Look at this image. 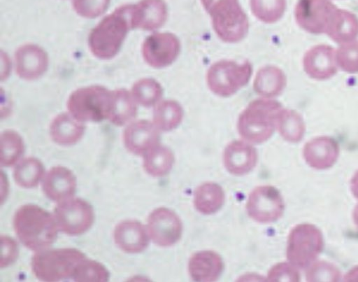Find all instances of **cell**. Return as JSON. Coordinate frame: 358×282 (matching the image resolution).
Segmentation results:
<instances>
[{"instance_id":"29","label":"cell","mask_w":358,"mask_h":282,"mask_svg":"<svg viewBox=\"0 0 358 282\" xmlns=\"http://www.w3.org/2000/svg\"><path fill=\"white\" fill-rule=\"evenodd\" d=\"M174 163V155L167 147L157 144L143 155V168L150 176L160 177L168 174Z\"/></svg>"},{"instance_id":"43","label":"cell","mask_w":358,"mask_h":282,"mask_svg":"<svg viewBox=\"0 0 358 282\" xmlns=\"http://www.w3.org/2000/svg\"><path fill=\"white\" fill-rule=\"evenodd\" d=\"M352 220L355 225L358 229V204L355 206L352 211Z\"/></svg>"},{"instance_id":"6","label":"cell","mask_w":358,"mask_h":282,"mask_svg":"<svg viewBox=\"0 0 358 282\" xmlns=\"http://www.w3.org/2000/svg\"><path fill=\"white\" fill-rule=\"evenodd\" d=\"M112 91L91 85L71 93L67 101L71 115L80 122H100L108 118Z\"/></svg>"},{"instance_id":"27","label":"cell","mask_w":358,"mask_h":282,"mask_svg":"<svg viewBox=\"0 0 358 282\" xmlns=\"http://www.w3.org/2000/svg\"><path fill=\"white\" fill-rule=\"evenodd\" d=\"M225 199L222 188L215 183H205L199 185L194 194V205L196 210L206 215L217 212Z\"/></svg>"},{"instance_id":"39","label":"cell","mask_w":358,"mask_h":282,"mask_svg":"<svg viewBox=\"0 0 358 282\" xmlns=\"http://www.w3.org/2000/svg\"><path fill=\"white\" fill-rule=\"evenodd\" d=\"M108 2L109 0H74V8L80 15L94 18L106 10Z\"/></svg>"},{"instance_id":"7","label":"cell","mask_w":358,"mask_h":282,"mask_svg":"<svg viewBox=\"0 0 358 282\" xmlns=\"http://www.w3.org/2000/svg\"><path fill=\"white\" fill-rule=\"evenodd\" d=\"M324 248L322 232L310 223H301L290 231L287 244L286 255L297 268L308 267L321 253Z\"/></svg>"},{"instance_id":"21","label":"cell","mask_w":358,"mask_h":282,"mask_svg":"<svg viewBox=\"0 0 358 282\" xmlns=\"http://www.w3.org/2000/svg\"><path fill=\"white\" fill-rule=\"evenodd\" d=\"M166 16V6L161 0H143L138 5L131 6V28L157 29L165 23Z\"/></svg>"},{"instance_id":"18","label":"cell","mask_w":358,"mask_h":282,"mask_svg":"<svg viewBox=\"0 0 358 282\" xmlns=\"http://www.w3.org/2000/svg\"><path fill=\"white\" fill-rule=\"evenodd\" d=\"M76 188L75 174L64 166L52 167L43 178L42 190L44 195L56 202L73 197Z\"/></svg>"},{"instance_id":"12","label":"cell","mask_w":358,"mask_h":282,"mask_svg":"<svg viewBox=\"0 0 358 282\" xmlns=\"http://www.w3.org/2000/svg\"><path fill=\"white\" fill-rule=\"evenodd\" d=\"M180 51V43L172 33L158 32L148 36L142 45L145 62L154 68H164L171 64Z\"/></svg>"},{"instance_id":"28","label":"cell","mask_w":358,"mask_h":282,"mask_svg":"<svg viewBox=\"0 0 358 282\" xmlns=\"http://www.w3.org/2000/svg\"><path fill=\"white\" fill-rule=\"evenodd\" d=\"M45 176L44 165L34 157H27L20 160L13 170L15 183L23 188L36 187Z\"/></svg>"},{"instance_id":"5","label":"cell","mask_w":358,"mask_h":282,"mask_svg":"<svg viewBox=\"0 0 358 282\" xmlns=\"http://www.w3.org/2000/svg\"><path fill=\"white\" fill-rule=\"evenodd\" d=\"M212 19L217 36L227 43H236L248 33L249 22L238 0H202Z\"/></svg>"},{"instance_id":"23","label":"cell","mask_w":358,"mask_h":282,"mask_svg":"<svg viewBox=\"0 0 358 282\" xmlns=\"http://www.w3.org/2000/svg\"><path fill=\"white\" fill-rule=\"evenodd\" d=\"M85 127L82 122L70 113H60L51 122L50 134L56 143L61 146H72L83 137Z\"/></svg>"},{"instance_id":"20","label":"cell","mask_w":358,"mask_h":282,"mask_svg":"<svg viewBox=\"0 0 358 282\" xmlns=\"http://www.w3.org/2000/svg\"><path fill=\"white\" fill-rule=\"evenodd\" d=\"M257 158L255 148L243 141H234L229 143L223 155L226 169L236 176L250 172L255 167Z\"/></svg>"},{"instance_id":"2","label":"cell","mask_w":358,"mask_h":282,"mask_svg":"<svg viewBox=\"0 0 358 282\" xmlns=\"http://www.w3.org/2000/svg\"><path fill=\"white\" fill-rule=\"evenodd\" d=\"M131 6H122L103 18L90 31L89 47L101 59L114 57L131 28Z\"/></svg>"},{"instance_id":"33","label":"cell","mask_w":358,"mask_h":282,"mask_svg":"<svg viewBox=\"0 0 358 282\" xmlns=\"http://www.w3.org/2000/svg\"><path fill=\"white\" fill-rule=\"evenodd\" d=\"M71 279L77 282H106L110 273L102 263L86 257L77 265Z\"/></svg>"},{"instance_id":"19","label":"cell","mask_w":358,"mask_h":282,"mask_svg":"<svg viewBox=\"0 0 358 282\" xmlns=\"http://www.w3.org/2000/svg\"><path fill=\"white\" fill-rule=\"evenodd\" d=\"M147 228L138 220L127 219L120 222L113 231L116 246L127 253L143 252L149 244Z\"/></svg>"},{"instance_id":"17","label":"cell","mask_w":358,"mask_h":282,"mask_svg":"<svg viewBox=\"0 0 358 282\" xmlns=\"http://www.w3.org/2000/svg\"><path fill=\"white\" fill-rule=\"evenodd\" d=\"M15 66L17 74L22 79L31 80L40 78L48 66L46 52L35 44H25L15 54Z\"/></svg>"},{"instance_id":"22","label":"cell","mask_w":358,"mask_h":282,"mask_svg":"<svg viewBox=\"0 0 358 282\" xmlns=\"http://www.w3.org/2000/svg\"><path fill=\"white\" fill-rule=\"evenodd\" d=\"M224 268L220 255L211 251H203L194 253L188 264L191 278L199 282L216 281Z\"/></svg>"},{"instance_id":"37","label":"cell","mask_w":358,"mask_h":282,"mask_svg":"<svg viewBox=\"0 0 358 282\" xmlns=\"http://www.w3.org/2000/svg\"><path fill=\"white\" fill-rule=\"evenodd\" d=\"M338 66L344 71L358 73V41L345 43L336 51Z\"/></svg>"},{"instance_id":"32","label":"cell","mask_w":358,"mask_h":282,"mask_svg":"<svg viewBox=\"0 0 358 282\" xmlns=\"http://www.w3.org/2000/svg\"><path fill=\"white\" fill-rule=\"evenodd\" d=\"M0 164L9 167L17 164L24 151L22 136L15 131L7 129L1 134Z\"/></svg>"},{"instance_id":"34","label":"cell","mask_w":358,"mask_h":282,"mask_svg":"<svg viewBox=\"0 0 358 282\" xmlns=\"http://www.w3.org/2000/svg\"><path fill=\"white\" fill-rule=\"evenodd\" d=\"M163 90L161 85L152 78H142L136 81L131 94L138 104L145 107L155 105L161 99Z\"/></svg>"},{"instance_id":"41","label":"cell","mask_w":358,"mask_h":282,"mask_svg":"<svg viewBox=\"0 0 358 282\" xmlns=\"http://www.w3.org/2000/svg\"><path fill=\"white\" fill-rule=\"evenodd\" d=\"M344 281L348 282H358V265L350 269L345 274Z\"/></svg>"},{"instance_id":"26","label":"cell","mask_w":358,"mask_h":282,"mask_svg":"<svg viewBox=\"0 0 358 282\" xmlns=\"http://www.w3.org/2000/svg\"><path fill=\"white\" fill-rule=\"evenodd\" d=\"M286 85V76L278 67L266 66L260 69L254 80L253 87L259 95L270 98L279 95Z\"/></svg>"},{"instance_id":"11","label":"cell","mask_w":358,"mask_h":282,"mask_svg":"<svg viewBox=\"0 0 358 282\" xmlns=\"http://www.w3.org/2000/svg\"><path fill=\"white\" fill-rule=\"evenodd\" d=\"M337 8L330 0H299L294 16L301 28L309 33L320 34L326 33Z\"/></svg>"},{"instance_id":"8","label":"cell","mask_w":358,"mask_h":282,"mask_svg":"<svg viewBox=\"0 0 358 282\" xmlns=\"http://www.w3.org/2000/svg\"><path fill=\"white\" fill-rule=\"evenodd\" d=\"M252 72V65L248 62L238 63L232 60H220L209 68L206 76L207 83L214 94L227 97L245 86Z\"/></svg>"},{"instance_id":"40","label":"cell","mask_w":358,"mask_h":282,"mask_svg":"<svg viewBox=\"0 0 358 282\" xmlns=\"http://www.w3.org/2000/svg\"><path fill=\"white\" fill-rule=\"evenodd\" d=\"M1 253L0 267H8L13 264L19 255V247L16 241L8 235L1 236Z\"/></svg>"},{"instance_id":"15","label":"cell","mask_w":358,"mask_h":282,"mask_svg":"<svg viewBox=\"0 0 358 282\" xmlns=\"http://www.w3.org/2000/svg\"><path fill=\"white\" fill-rule=\"evenodd\" d=\"M305 72L315 80H326L334 76L338 70L335 50L327 45H317L303 56Z\"/></svg>"},{"instance_id":"16","label":"cell","mask_w":358,"mask_h":282,"mask_svg":"<svg viewBox=\"0 0 358 282\" xmlns=\"http://www.w3.org/2000/svg\"><path fill=\"white\" fill-rule=\"evenodd\" d=\"M159 129L153 122L141 120L131 122L123 132L127 150L136 155H144L159 143Z\"/></svg>"},{"instance_id":"13","label":"cell","mask_w":358,"mask_h":282,"mask_svg":"<svg viewBox=\"0 0 358 282\" xmlns=\"http://www.w3.org/2000/svg\"><path fill=\"white\" fill-rule=\"evenodd\" d=\"M147 230L155 244L167 247L179 241L182 226L180 218L174 211L166 207H159L149 214Z\"/></svg>"},{"instance_id":"31","label":"cell","mask_w":358,"mask_h":282,"mask_svg":"<svg viewBox=\"0 0 358 282\" xmlns=\"http://www.w3.org/2000/svg\"><path fill=\"white\" fill-rule=\"evenodd\" d=\"M182 117V108L177 101L164 100L154 110L153 123L159 130L171 131L180 124Z\"/></svg>"},{"instance_id":"10","label":"cell","mask_w":358,"mask_h":282,"mask_svg":"<svg viewBox=\"0 0 358 282\" xmlns=\"http://www.w3.org/2000/svg\"><path fill=\"white\" fill-rule=\"evenodd\" d=\"M285 204L280 192L271 185L255 188L249 195L246 210L253 220L269 223L278 220L283 214Z\"/></svg>"},{"instance_id":"1","label":"cell","mask_w":358,"mask_h":282,"mask_svg":"<svg viewBox=\"0 0 358 282\" xmlns=\"http://www.w3.org/2000/svg\"><path fill=\"white\" fill-rule=\"evenodd\" d=\"M13 223L20 242L36 252L52 245L59 230L54 215L36 204L19 207L14 214Z\"/></svg>"},{"instance_id":"30","label":"cell","mask_w":358,"mask_h":282,"mask_svg":"<svg viewBox=\"0 0 358 282\" xmlns=\"http://www.w3.org/2000/svg\"><path fill=\"white\" fill-rule=\"evenodd\" d=\"M276 127L280 136L291 143L300 141L306 130L303 120L297 112L283 108L278 117Z\"/></svg>"},{"instance_id":"4","label":"cell","mask_w":358,"mask_h":282,"mask_svg":"<svg viewBox=\"0 0 358 282\" xmlns=\"http://www.w3.org/2000/svg\"><path fill=\"white\" fill-rule=\"evenodd\" d=\"M85 255L75 248H46L32 256L31 270L42 281L55 282L72 277L77 265Z\"/></svg>"},{"instance_id":"24","label":"cell","mask_w":358,"mask_h":282,"mask_svg":"<svg viewBox=\"0 0 358 282\" xmlns=\"http://www.w3.org/2000/svg\"><path fill=\"white\" fill-rule=\"evenodd\" d=\"M326 33L338 43L355 41L358 36V18L348 10L337 8L328 24Z\"/></svg>"},{"instance_id":"38","label":"cell","mask_w":358,"mask_h":282,"mask_svg":"<svg viewBox=\"0 0 358 282\" xmlns=\"http://www.w3.org/2000/svg\"><path fill=\"white\" fill-rule=\"evenodd\" d=\"M268 281L296 282L300 280L297 267L290 262H280L273 266L267 276Z\"/></svg>"},{"instance_id":"42","label":"cell","mask_w":358,"mask_h":282,"mask_svg":"<svg viewBox=\"0 0 358 282\" xmlns=\"http://www.w3.org/2000/svg\"><path fill=\"white\" fill-rule=\"evenodd\" d=\"M350 186L352 195L358 199V169L354 173L350 180Z\"/></svg>"},{"instance_id":"36","label":"cell","mask_w":358,"mask_h":282,"mask_svg":"<svg viewBox=\"0 0 358 282\" xmlns=\"http://www.w3.org/2000/svg\"><path fill=\"white\" fill-rule=\"evenodd\" d=\"M341 278L340 269L333 263L320 260L310 264L306 272V279L310 282H336Z\"/></svg>"},{"instance_id":"25","label":"cell","mask_w":358,"mask_h":282,"mask_svg":"<svg viewBox=\"0 0 358 282\" xmlns=\"http://www.w3.org/2000/svg\"><path fill=\"white\" fill-rule=\"evenodd\" d=\"M137 114L136 101L131 93L124 89L112 91L108 118L117 126L131 122Z\"/></svg>"},{"instance_id":"35","label":"cell","mask_w":358,"mask_h":282,"mask_svg":"<svg viewBox=\"0 0 358 282\" xmlns=\"http://www.w3.org/2000/svg\"><path fill=\"white\" fill-rule=\"evenodd\" d=\"M251 5L257 18L265 23H273L282 16L285 0H252Z\"/></svg>"},{"instance_id":"3","label":"cell","mask_w":358,"mask_h":282,"mask_svg":"<svg viewBox=\"0 0 358 282\" xmlns=\"http://www.w3.org/2000/svg\"><path fill=\"white\" fill-rule=\"evenodd\" d=\"M282 109L280 103L269 98L251 101L239 115L238 133L251 143L266 141L272 136Z\"/></svg>"},{"instance_id":"14","label":"cell","mask_w":358,"mask_h":282,"mask_svg":"<svg viewBox=\"0 0 358 282\" xmlns=\"http://www.w3.org/2000/svg\"><path fill=\"white\" fill-rule=\"evenodd\" d=\"M340 155L338 142L327 136H317L306 142L303 156L306 164L313 169L324 170L332 167Z\"/></svg>"},{"instance_id":"9","label":"cell","mask_w":358,"mask_h":282,"mask_svg":"<svg viewBox=\"0 0 358 282\" xmlns=\"http://www.w3.org/2000/svg\"><path fill=\"white\" fill-rule=\"evenodd\" d=\"M53 215L59 230L69 236L85 233L94 221L92 206L79 197H71L57 202Z\"/></svg>"}]
</instances>
